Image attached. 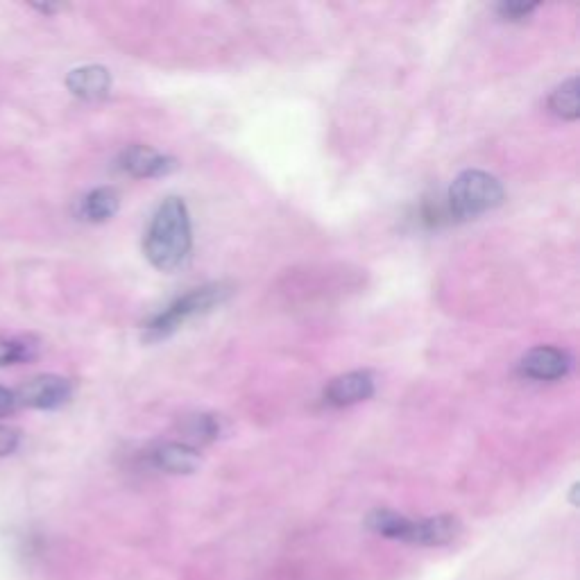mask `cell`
Returning <instances> with one entry per match:
<instances>
[{
    "mask_svg": "<svg viewBox=\"0 0 580 580\" xmlns=\"http://www.w3.org/2000/svg\"><path fill=\"white\" fill-rule=\"evenodd\" d=\"M193 245L191 216L184 200L166 198L145 234V257L161 272H173L189 259Z\"/></svg>",
    "mask_w": 580,
    "mask_h": 580,
    "instance_id": "cell-1",
    "label": "cell"
},
{
    "mask_svg": "<svg viewBox=\"0 0 580 580\" xmlns=\"http://www.w3.org/2000/svg\"><path fill=\"white\" fill-rule=\"evenodd\" d=\"M232 293H234L232 286L223 284V281L189 290V293L177 297L173 304H168L164 311L157 313L155 318L145 324V338L148 340L168 338L170 334H175L182 324L198 318V315L209 313L216 309V306L227 302V297Z\"/></svg>",
    "mask_w": 580,
    "mask_h": 580,
    "instance_id": "cell-2",
    "label": "cell"
},
{
    "mask_svg": "<svg viewBox=\"0 0 580 580\" xmlns=\"http://www.w3.org/2000/svg\"><path fill=\"white\" fill-rule=\"evenodd\" d=\"M506 198L501 182L483 170H467L458 175L447 193V213L449 218H476L492 209H497Z\"/></svg>",
    "mask_w": 580,
    "mask_h": 580,
    "instance_id": "cell-3",
    "label": "cell"
},
{
    "mask_svg": "<svg viewBox=\"0 0 580 580\" xmlns=\"http://www.w3.org/2000/svg\"><path fill=\"white\" fill-rule=\"evenodd\" d=\"M463 531V524L454 515H435L426 519L402 517L397 526L395 542L415 544V547H447Z\"/></svg>",
    "mask_w": 580,
    "mask_h": 580,
    "instance_id": "cell-4",
    "label": "cell"
},
{
    "mask_svg": "<svg viewBox=\"0 0 580 580\" xmlns=\"http://www.w3.org/2000/svg\"><path fill=\"white\" fill-rule=\"evenodd\" d=\"M71 381L57 374H41L25 381L23 386L14 392L16 404L37 408V411H53V408L64 406L71 399Z\"/></svg>",
    "mask_w": 580,
    "mask_h": 580,
    "instance_id": "cell-5",
    "label": "cell"
},
{
    "mask_svg": "<svg viewBox=\"0 0 580 580\" xmlns=\"http://www.w3.org/2000/svg\"><path fill=\"white\" fill-rule=\"evenodd\" d=\"M571 368V358L565 349L558 347H535L519 363V374L533 381H558Z\"/></svg>",
    "mask_w": 580,
    "mask_h": 580,
    "instance_id": "cell-6",
    "label": "cell"
},
{
    "mask_svg": "<svg viewBox=\"0 0 580 580\" xmlns=\"http://www.w3.org/2000/svg\"><path fill=\"white\" fill-rule=\"evenodd\" d=\"M148 465L157 472L184 476L198 472L202 458L198 449L186 445V442H164V445L148 451Z\"/></svg>",
    "mask_w": 580,
    "mask_h": 580,
    "instance_id": "cell-7",
    "label": "cell"
},
{
    "mask_svg": "<svg viewBox=\"0 0 580 580\" xmlns=\"http://www.w3.org/2000/svg\"><path fill=\"white\" fill-rule=\"evenodd\" d=\"M374 395V377L368 370H356L340 374L329 383L324 390V402L329 406H352L358 402H365Z\"/></svg>",
    "mask_w": 580,
    "mask_h": 580,
    "instance_id": "cell-8",
    "label": "cell"
},
{
    "mask_svg": "<svg viewBox=\"0 0 580 580\" xmlns=\"http://www.w3.org/2000/svg\"><path fill=\"white\" fill-rule=\"evenodd\" d=\"M118 166L132 177H164L170 175L177 168V161L173 157L161 155V152L148 148V145H130L123 150Z\"/></svg>",
    "mask_w": 580,
    "mask_h": 580,
    "instance_id": "cell-9",
    "label": "cell"
},
{
    "mask_svg": "<svg viewBox=\"0 0 580 580\" xmlns=\"http://www.w3.org/2000/svg\"><path fill=\"white\" fill-rule=\"evenodd\" d=\"M66 87L73 96H78L82 100H100L105 98L109 89H112V75L105 66L89 64L73 68L66 78Z\"/></svg>",
    "mask_w": 580,
    "mask_h": 580,
    "instance_id": "cell-10",
    "label": "cell"
},
{
    "mask_svg": "<svg viewBox=\"0 0 580 580\" xmlns=\"http://www.w3.org/2000/svg\"><path fill=\"white\" fill-rule=\"evenodd\" d=\"M121 207V195L112 186H102V189L91 191L82 202V216L89 223H107L109 218L116 216Z\"/></svg>",
    "mask_w": 580,
    "mask_h": 580,
    "instance_id": "cell-11",
    "label": "cell"
},
{
    "mask_svg": "<svg viewBox=\"0 0 580 580\" xmlns=\"http://www.w3.org/2000/svg\"><path fill=\"white\" fill-rule=\"evenodd\" d=\"M549 109L556 116H560L562 121H576L580 109H578V80L571 78L565 84L551 93L549 98Z\"/></svg>",
    "mask_w": 580,
    "mask_h": 580,
    "instance_id": "cell-12",
    "label": "cell"
},
{
    "mask_svg": "<svg viewBox=\"0 0 580 580\" xmlns=\"http://www.w3.org/2000/svg\"><path fill=\"white\" fill-rule=\"evenodd\" d=\"M182 431L186 435V440L189 442H198V445H204V442H213L223 431V426H220V420L213 415H195L186 420V424L182 426Z\"/></svg>",
    "mask_w": 580,
    "mask_h": 580,
    "instance_id": "cell-13",
    "label": "cell"
},
{
    "mask_svg": "<svg viewBox=\"0 0 580 580\" xmlns=\"http://www.w3.org/2000/svg\"><path fill=\"white\" fill-rule=\"evenodd\" d=\"M37 356V345L21 338L0 336V365H19L28 363Z\"/></svg>",
    "mask_w": 580,
    "mask_h": 580,
    "instance_id": "cell-14",
    "label": "cell"
},
{
    "mask_svg": "<svg viewBox=\"0 0 580 580\" xmlns=\"http://www.w3.org/2000/svg\"><path fill=\"white\" fill-rule=\"evenodd\" d=\"M499 16L506 21L513 23H522L526 19H531V14L537 10L535 5H526V3H503L497 7Z\"/></svg>",
    "mask_w": 580,
    "mask_h": 580,
    "instance_id": "cell-15",
    "label": "cell"
},
{
    "mask_svg": "<svg viewBox=\"0 0 580 580\" xmlns=\"http://www.w3.org/2000/svg\"><path fill=\"white\" fill-rule=\"evenodd\" d=\"M21 442V435L16 429H10V426L0 424V456H10L16 451Z\"/></svg>",
    "mask_w": 580,
    "mask_h": 580,
    "instance_id": "cell-16",
    "label": "cell"
},
{
    "mask_svg": "<svg viewBox=\"0 0 580 580\" xmlns=\"http://www.w3.org/2000/svg\"><path fill=\"white\" fill-rule=\"evenodd\" d=\"M16 406H19V404H16V395H14V390H7V388L0 386V415H7V413H12Z\"/></svg>",
    "mask_w": 580,
    "mask_h": 580,
    "instance_id": "cell-17",
    "label": "cell"
}]
</instances>
